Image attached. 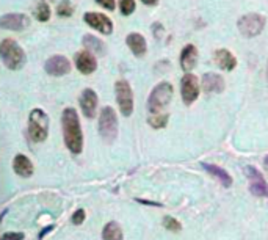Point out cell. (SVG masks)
I'll return each instance as SVG.
<instances>
[{"label": "cell", "mask_w": 268, "mask_h": 240, "mask_svg": "<svg viewBox=\"0 0 268 240\" xmlns=\"http://www.w3.org/2000/svg\"><path fill=\"white\" fill-rule=\"evenodd\" d=\"M56 14L60 17H71L74 14V7L69 0H62V4H60L56 8Z\"/></svg>", "instance_id": "25"}, {"label": "cell", "mask_w": 268, "mask_h": 240, "mask_svg": "<svg viewBox=\"0 0 268 240\" xmlns=\"http://www.w3.org/2000/svg\"><path fill=\"white\" fill-rule=\"evenodd\" d=\"M62 129L65 144L72 154H80L83 149V134L80 127V119L74 108L68 107L62 115Z\"/></svg>", "instance_id": "1"}, {"label": "cell", "mask_w": 268, "mask_h": 240, "mask_svg": "<svg viewBox=\"0 0 268 240\" xmlns=\"http://www.w3.org/2000/svg\"><path fill=\"white\" fill-rule=\"evenodd\" d=\"M245 173L250 179V192L251 195L257 196V198H262V196H266L268 195V187H266V182L262 176V173H259L254 167H245Z\"/></svg>", "instance_id": "11"}, {"label": "cell", "mask_w": 268, "mask_h": 240, "mask_svg": "<svg viewBox=\"0 0 268 240\" xmlns=\"http://www.w3.org/2000/svg\"><path fill=\"white\" fill-rule=\"evenodd\" d=\"M141 2L144 4V5H147V7H156L160 0H141Z\"/></svg>", "instance_id": "32"}, {"label": "cell", "mask_w": 268, "mask_h": 240, "mask_svg": "<svg viewBox=\"0 0 268 240\" xmlns=\"http://www.w3.org/2000/svg\"><path fill=\"white\" fill-rule=\"evenodd\" d=\"M102 240H124L123 229L116 221H108L102 231Z\"/></svg>", "instance_id": "22"}, {"label": "cell", "mask_w": 268, "mask_h": 240, "mask_svg": "<svg viewBox=\"0 0 268 240\" xmlns=\"http://www.w3.org/2000/svg\"><path fill=\"white\" fill-rule=\"evenodd\" d=\"M163 226H165V229H168V231H171V232H179V231L182 229L181 221L176 220L174 217H169V215L163 217Z\"/></svg>", "instance_id": "27"}, {"label": "cell", "mask_w": 268, "mask_h": 240, "mask_svg": "<svg viewBox=\"0 0 268 240\" xmlns=\"http://www.w3.org/2000/svg\"><path fill=\"white\" fill-rule=\"evenodd\" d=\"M168 119H169L168 113H156V115H149L147 123L154 129H163L168 124Z\"/></svg>", "instance_id": "23"}, {"label": "cell", "mask_w": 268, "mask_h": 240, "mask_svg": "<svg viewBox=\"0 0 268 240\" xmlns=\"http://www.w3.org/2000/svg\"><path fill=\"white\" fill-rule=\"evenodd\" d=\"M114 95L119 110L124 116H130L133 113V91L127 80H118L114 83Z\"/></svg>", "instance_id": "7"}, {"label": "cell", "mask_w": 268, "mask_h": 240, "mask_svg": "<svg viewBox=\"0 0 268 240\" xmlns=\"http://www.w3.org/2000/svg\"><path fill=\"white\" fill-rule=\"evenodd\" d=\"M215 65L223 71H234L237 68V58L227 49H218L214 53Z\"/></svg>", "instance_id": "17"}, {"label": "cell", "mask_w": 268, "mask_h": 240, "mask_svg": "<svg viewBox=\"0 0 268 240\" xmlns=\"http://www.w3.org/2000/svg\"><path fill=\"white\" fill-rule=\"evenodd\" d=\"M49 115L43 108H33L28 116V135L35 143H41L49 135Z\"/></svg>", "instance_id": "3"}, {"label": "cell", "mask_w": 268, "mask_h": 240, "mask_svg": "<svg viewBox=\"0 0 268 240\" xmlns=\"http://www.w3.org/2000/svg\"><path fill=\"white\" fill-rule=\"evenodd\" d=\"M152 32H154V36H157V38H160V36H162L160 33L163 32V27H162V25H160L159 22H156V24L152 25Z\"/></svg>", "instance_id": "31"}, {"label": "cell", "mask_w": 268, "mask_h": 240, "mask_svg": "<svg viewBox=\"0 0 268 240\" xmlns=\"http://www.w3.org/2000/svg\"><path fill=\"white\" fill-rule=\"evenodd\" d=\"M30 25V19L21 13H8L0 17V28L11 30V32H22Z\"/></svg>", "instance_id": "12"}, {"label": "cell", "mask_w": 268, "mask_h": 240, "mask_svg": "<svg viewBox=\"0 0 268 240\" xmlns=\"http://www.w3.org/2000/svg\"><path fill=\"white\" fill-rule=\"evenodd\" d=\"M126 43H127V47L130 49V52H132L135 57L141 58V57L146 55L147 43H146V40H144V36H143L141 33H137V32L129 33L127 38H126Z\"/></svg>", "instance_id": "18"}, {"label": "cell", "mask_w": 268, "mask_h": 240, "mask_svg": "<svg viewBox=\"0 0 268 240\" xmlns=\"http://www.w3.org/2000/svg\"><path fill=\"white\" fill-rule=\"evenodd\" d=\"M25 52L24 49L11 38H7L0 43V60L11 71H19L25 65Z\"/></svg>", "instance_id": "2"}, {"label": "cell", "mask_w": 268, "mask_h": 240, "mask_svg": "<svg viewBox=\"0 0 268 240\" xmlns=\"http://www.w3.org/2000/svg\"><path fill=\"white\" fill-rule=\"evenodd\" d=\"M75 68L85 74L89 76L98 69V60L94 58L93 53H89L88 50H80L75 53Z\"/></svg>", "instance_id": "14"}, {"label": "cell", "mask_w": 268, "mask_h": 240, "mask_svg": "<svg viewBox=\"0 0 268 240\" xmlns=\"http://www.w3.org/2000/svg\"><path fill=\"white\" fill-rule=\"evenodd\" d=\"M52 229H53V226H47V228H44V229L40 232V238H43V237H44V234H46V232H50Z\"/></svg>", "instance_id": "33"}, {"label": "cell", "mask_w": 268, "mask_h": 240, "mask_svg": "<svg viewBox=\"0 0 268 240\" xmlns=\"http://www.w3.org/2000/svg\"><path fill=\"white\" fill-rule=\"evenodd\" d=\"M118 4H119V10H121L123 16H130L137 8L135 0H118Z\"/></svg>", "instance_id": "26"}, {"label": "cell", "mask_w": 268, "mask_h": 240, "mask_svg": "<svg viewBox=\"0 0 268 240\" xmlns=\"http://www.w3.org/2000/svg\"><path fill=\"white\" fill-rule=\"evenodd\" d=\"M85 218H86V214H85L83 209H77V211L74 212V215H72V223L75 226H79L85 221Z\"/></svg>", "instance_id": "28"}, {"label": "cell", "mask_w": 268, "mask_h": 240, "mask_svg": "<svg viewBox=\"0 0 268 240\" xmlns=\"http://www.w3.org/2000/svg\"><path fill=\"white\" fill-rule=\"evenodd\" d=\"M138 202H143V204H149V206H162L159 202H152V201H144V199H138Z\"/></svg>", "instance_id": "34"}, {"label": "cell", "mask_w": 268, "mask_h": 240, "mask_svg": "<svg viewBox=\"0 0 268 240\" xmlns=\"http://www.w3.org/2000/svg\"><path fill=\"white\" fill-rule=\"evenodd\" d=\"M99 135L108 144L118 137V116L111 107H104L99 115Z\"/></svg>", "instance_id": "5"}, {"label": "cell", "mask_w": 268, "mask_h": 240, "mask_svg": "<svg viewBox=\"0 0 268 240\" xmlns=\"http://www.w3.org/2000/svg\"><path fill=\"white\" fill-rule=\"evenodd\" d=\"M82 44L85 47V50H88L89 53H96V55H105L107 52V46L104 41H101L99 38L93 36V35H85L82 38Z\"/></svg>", "instance_id": "21"}, {"label": "cell", "mask_w": 268, "mask_h": 240, "mask_svg": "<svg viewBox=\"0 0 268 240\" xmlns=\"http://www.w3.org/2000/svg\"><path fill=\"white\" fill-rule=\"evenodd\" d=\"M202 89L204 93L212 95V93H221L224 89V79L220 74L215 72H205L202 76Z\"/></svg>", "instance_id": "15"}, {"label": "cell", "mask_w": 268, "mask_h": 240, "mask_svg": "<svg viewBox=\"0 0 268 240\" xmlns=\"http://www.w3.org/2000/svg\"><path fill=\"white\" fill-rule=\"evenodd\" d=\"M198 57H199V53H198L196 46L187 44V46L182 49V52H181V68L184 69L185 74H190V72L196 68V65H198Z\"/></svg>", "instance_id": "16"}, {"label": "cell", "mask_w": 268, "mask_h": 240, "mask_svg": "<svg viewBox=\"0 0 268 240\" xmlns=\"http://www.w3.org/2000/svg\"><path fill=\"white\" fill-rule=\"evenodd\" d=\"M25 235L24 232H5L4 235H0V240H24Z\"/></svg>", "instance_id": "29"}, {"label": "cell", "mask_w": 268, "mask_h": 240, "mask_svg": "<svg viewBox=\"0 0 268 240\" xmlns=\"http://www.w3.org/2000/svg\"><path fill=\"white\" fill-rule=\"evenodd\" d=\"M44 69L49 76L62 77L71 72V62L65 55H53L46 62Z\"/></svg>", "instance_id": "10"}, {"label": "cell", "mask_w": 268, "mask_h": 240, "mask_svg": "<svg viewBox=\"0 0 268 240\" xmlns=\"http://www.w3.org/2000/svg\"><path fill=\"white\" fill-rule=\"evenodd\" d=\"M94 2L98 5H101L102 8L108 10V11H113L116 8V2H114V0H94Z\"/></svg>", "instance_id": "30"}, {"label": "cell", "mask_w": 268, "mask_h": 240, "mask_svg": "<svg viewBox=\"0 0 268 240\" xmlns=\"http://www.w3.org/2000/svg\"><path fill=\"white\" fill-rule=\"evenodd\" d=\"M13 170L17 176L21 177H30L33 174L35 168H33V163L30 160L27 156L24 154H17L13 160Z\"/></svg>", "instance_id": "19"}, {"label": "cell", "mask_w": 268, "mask_h": 240, "mask_svg": "<svg viewBox=\"0 0 268 240\" xmlns=\"http://www.w3.org/2000/svg\"><path fill=\"white\" fill-rule=\"evenodd\" d=\"M173 85L169 82H160L159 85H156V88L149 95L147 99V110L151 115L156 113H162V110L171 102L173 99Z\"/></svg>", "instance_id": "4"}, {"label": "cell", "mask_w": 268, "mask_h": 240, "mask_svg": "<svg viewBox=\"0 0 268 240\" xmlns=\"http://www.w3.org/2000/svg\"><path fill=\"white\" fill-rule=\"evenodd\" d=\"M201 167H202L208 174H212L214 177H217L218 181L221 182L223 187L229 189V187L232 186V177H231V174H229L226 170H223V168H220V167H217V165H212V163H201Z\"/></svg>", "instance_id": "20"}, {"label": "cell", "mask_w": 268, "mask_h": 240, "mask_svg": "<svg viewBox=\"0 0 268 240\" xmlns=\"http://www.w3.org/2000/svg\"><path fill=\"white\" fill-rule=\"evenodd\" d=\"M83 21L94 30H98L102 35H111L113 33V22L108 16L102 13H85Z\"/></svg>", "instance_id": "9"}, {"label": "cell", "mask_w": 268, "mask_h": 240, "mask_svg": "<svg viewBox=\"0 0 268 240\" xmlns=\"http://www.w3.org/2000/svg\"><path fill=\"white\" fill-rule=\"evenodd\" d=\"M181 95L185 105H192L199 96V82L195 74H185L181 80Z\"/></svg>", "instance_id": "8"}, {"label": "cell", "mask_w": 268, "mask_h": 240, "mask_svg": "<svg viewBox=\"0 0 268 240\" xmlns=\"http://www.w3.org/2000/svg\"><path fill=\"white\" fill-rule=\"evenodd\" d=\"M266 82H268V63H266Z\"/></svg>", "instance_id": "36"}, {"label": "cell", "mask_w": 268, "mask_h": 240, "mask_svg": "<svg viewBox=\"0 0 268 240\" xmlns=\"http://www.w3.org/2000/svg\"><path fill=\"white\" fill-rule=\"evenodd\" d=\"M33 14H35V17H36L40 22H46V21H49V17H50V8H49V5L44 2V0H41V2L38 4V7L35 8Z\"/></svg>", "instance_id": "24"}, {"label": "cell", "mask_w": 268, "mask_h": 240, "mask_svg": "<svg viewBox=\"0 0 268 240\" xmlns=\"http://www.w3.org/2000/svg\"><path fill=\"white\" fill-rule=\"evenodd\" d=\"M263 165H265V168L268 170V156H266V157L263 159Z\"/></svg>", "instance_id": "35"}, {"label": "cell", "mask_w": 268, "mask_h": 240, "mask_svg": "<svg viewBox=\"0 0 268 240\" xmlns=\"http://www.w3.org/2000/svg\"><path fill=\"white\" fill-rule=\"evenodd\" d=\"M265 17L259 13H250L237 21V28L245 38H256L265 28Z\"/></svg>", "instance_id": "6"}, {"label": "cell", "mask_w": 268, "mask_h": 240, "mask_svg": "<svg viewBox=\"0 0 268 240\" xmlns=\"http://www.w3.org/2000/svg\"><path fill=\"white\" fill-rule=\"evenodd\" d=\"M79 102H80L82 112H83V115H85L86 118L93 119V118L96 116L99 99H98V95H96L94 89H91V88L83 89L82 95H80V101H79Z\"/></svg>", "instance_id": "13"}]
</instances>
